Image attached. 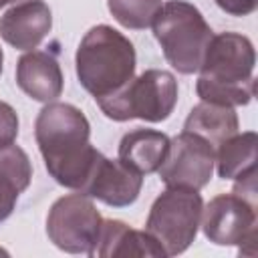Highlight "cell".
<instances>
[{
  "mask_svg": "<svg viewBox=\"0 0 258 258\" xmlns=\"http://www.w3.org/2000/svg\"><path fill=\"white\" fill-rule=\"evenodd\" d=\"M34 137L48 175L56 183L81 191L103 155L89 141L91 125L85 113L71 103L50 101L36 117Z\"/></svg>",
  "mask_w": 258,
  "mask_h": 258,
  "instance_id": "6da1fadb",
  "label": "cell"
},
{
  "mask_svg": "<svg viewBox=\"0 0 258 258\" xmlns=\"http://www.w3.org/2000/svg\"><path fill=\"white\" fill-rule=\"evenodd\" d=\"M254 67L256 52L248 36L238 32L214 34L198 71V97L226 107L248 105L254 97Z\"/></svg>",
  "mask_w": 258,
  "mask_h": 258,
  "instance_id": "7a4b0ae2",
  "label": "cell"
},
{
  "mask_svg": "<svg viewBox=\"0 0 258 258\" xmlns=\"http://www.w3.org/2000/svg\"><path fill=\"white\" fill-rule=\"evenodd\" d=\"M79 83L95 101L123 89L135 75V48L113 26H93L79 42L75 54Z\"/></svg>",
  "mask_w": 258,
  "mask_h": 258,
  "instance_id": "3957f363",
  "label": "cell"
},
{
  "mask_svg": "<svg viewBox=\"0 0 258 258\" xmlns=\"http://www.w3.org/2000/svg\"><path fill=\"white\" fill-rule=\"evenodd\" d=\"M151 26L165 60L177 73L194 75L200 71L214 32L194 4L185 0L165 2Z\"/></svg>",
  "mask_w": 258,
  "mask_h": 258,
  "instance_id": "277c9868",
  "label": "cell"
},
{
  "mask_svg": "<svg viewBox=\"0 0 258 258\" xmlns=\"http://www.w3.org/2000/svg\"><path fill=\"white\" fill-rule=\"evenodd\" d=\"M177 103V81L169 71L149 69L133 77L117 93L99 99L97 105L113 121L143 119L149 123L165 121Z\"/></svg>",
  "mask_w": 258,
  "mask_h": 258,
  "instance_id": "5b68a950",
  "label": "cell"
},
{
  "mask_svg": "<svg viewBox=\"0 0 258 258\" xmlns=\"http://www.w3.org/2000/svg\"><path fill=\"white\" fill-rule=\"evenodd\" d=\"M204 200L198 189L167 187L151 204L145 230L157 240L165 256L181 254L198 236Z\"/></svg>",
  "mask_w": 258,
  "mask_h": 258,
  "instance_id": "8992f818",
  "label": "cell"
},
{
  "mask_svg": "<svg viewBox=\"0 0 258 258\" xmlns=\"http://www.w3.org/2000/svg\"><path fill=\"white\" fill-rule=\"evenodd\" d=\"M103 218L85 194L58 198L46 216V236L62 252L93 256Z\"/></svg>",
  "mask_w": 258,
  "mask_h": 258,
  "instance_id": "52a82bcc",
  "label": "cell"
},
{
  "mask_svg": "<svg viewBox=\"0 0 258 258\" xmlns=\"http://www.w3.org/2000/svg\"><path fill=\"white\" fill-rule=\"evenodd\" d=\"M206 238L218 246H248L246 254H256V204L238 194H220L202 210L200 222Z\"/></svg>",
  "mask_w": 258,
  "mask_h": 258,
  "instance_id": "ba28073f",
  "label": "cell"
},
{
  "mask_svg": "<svg viewBox=\"0 0 258 258\" xmlns=\"http://www.w3.org/2000/svg\"><path fill=\"white\" fill-rule=\"evenodd\" d=\"M216 165V149L200 135L181 131L169 139V147L163 163L159 165V177L167 187L202 189L210 183Z\"/></svg>",
  "mask_w": 258,
  "mask_h": 258,
  "instance_id": "9c48e42d",
  "label": "cell"
},
{
  "mask_svg": "<svg viewBox=\"0 0 258 258\" xmlns=\"http://www.w3.org/2000/svg\"><path fill=\"white\" fill-rule=\"evenodd\" d=\"M141 185V173L127 167L119 159H107L105 155H101L81 194L113 208H125L139 198Z\"/></svg>",
  "mask_w": 258,
  "mask_h": 258,
  "instance_id": "30bf717a",
  "label": "cell"
},
{
  "mask_svg": "<svg viewBox=\"0 0 258 258\" xmlns=\"http://www.w3.org/2000/svg\"><path fill=\"white\" fill-rule=\"evenodd\" d=\"M52 28V12L42 0H24L0 18V36L18 50H34Z\"/></svg>",
  "mask_w": 258,
  "mask_h": 258,
  "instance_id": "8fae6325",
  "label": "cell"
},
{
  "mask_svg": "<svg viewBox=\"0 0 258 258\" xmlns=\"http://www.w3.org/2000/svg\"><path fill=\"white\" fill-rule=\"evenodd\" d=\"M16 83L30 99L50 103L62 93V71L52 54L28 50L18 58Z\"/></svg>",
  "mask_w": 258,
  "mask_h": 258,
  "instance_id": "7c38bea8",
  "label": "cell"
},
{
  "mask_svg": "<svg viewBox=\"0 0 258 258\" xmlns=\"http://www.w3.org/2000/svg\"><path fill=\"white\" fill-rule=\"evenodd\" d=\"M93 256H165L163 248L147 230H135L121 220H103Z\"/></svg>",
  "mask_w": 258,
  "mask_h": 258,
  "instance_id": "4fadbf2b",
  "label": "cell"
},
{
  "mask_svg": "<svg viewBox=\"0 0 258 258\" xmlns=\"http://www.w3.org/2000/svg\"><path fill=\"white\" fill-rule=\"evenodd\" d=\"M169 137L155 129H135L123 135L119 143V161L141 175L153 173L165 159Z\"/></svg>",
  "mask_w": 258,
  "mask_h": 258,
  "instance_id": "5bb4252c",
  "label": "cell"
},
{
  "mask_svg": "<svg viewBox=\"0 0 258 258\" xmlns=\"http://www.w3.org/2000/svg\"><path fill=\"white\" fill-rule=\"evenodd\" d=\"M32 165L26 151L14 143L0 147V222H4L16 202L18 196L30 185Z\"/></svg>",
  "mask_w": 258,
  "mask_h": 258,
  "instance_id": "9a60e30c",
  "label": "cell"
},
{
  "mask_svg": "<svg viewBox=\"0 0 258 258\" xmlns=\"http://www.w3.org/2000/svg\"><path fill=\"white\" fill-rule=\"evenodd\" d=\"M238 125L240 123H238V115H236L234 107L202 101L189 111V115L183 123V131L204 137L216 149L222 141H226L228 137L238 133Z\"/></svg>",
  "mask_w": 258,
  "mask_h": 258,
  "instance_id": "2e32d148",
  "label": "cell"
},
{
  "mask_svg": "<svg viewBox=\"0 0 258 258\" xmlns=\"http://www.w3.org/2000/svg\"><path fill=\"white\" fill-rule=\"evenodd\" d=\"M258 137L254 131L234 133L216 147V169L222 179H236L256 167Z\"/></svg>",
  "mask_w": 258,
  "mask_h": 258,
  "instance_id": "e0dca14e",
  "label": "cell"
},
{
  "mask_svg": "<svg viewBox=\"0 0 258 258\" xmlns=\"http://www.w3.org/2000/svg\"><path fill=\"white\" fill-rule=\"evenodd\" d=\"M113 18L131 30H143L153 24L163 0H107Z\"/></svg>",
  "mask_w": 258,
  "mask_h": 258,
  "instance_id": "ac0fdd59",
  "label": "cell"
},
{
  "mask_svg": "<svg viewBox=\"0 0 258 258\" xmlns=\"http://www.w3.org/2000/svg\"><path fill=\"white\" fill-rule=\"evenodd\" d=\"M16 137H18V115L8 103L0 101V147L14 143Z\"/></svg>",
  "mask_w": 258,
  "mask_h": 258,
  "instance_id": "d6986e66",
  "label": "cell"
},
{
  "mask_svg": "<svg viewBox=\"0 0 258 258\" xmlns=\"http://www.w3.org/2000/svg\"><path fill=\"white\" fill-rule=\"evenodd\" d=\"M224 12L232 16H248L256 10L258 0H214Z\"/></svg>",
  "mask_w": 258,
  "mask_h": 258,
  "instance_id": "ffe728a7",
  "label": "cell"
},
{
  "mask_svg": "<svg viewBox=\"0 0 258 258\" xmlns=\"http://www.w3.org/2000/svg\"><path fill=\"white\" fill-rule=\"evenodd\" d=\"M18 2H24V0H0V8H4L8 4H18Z\"/></svg>",
  "mask_w": 258,
  "mask_h": 258,
  "instance_id": "44dd1931",
  "label": "cell"
},
{
  "mask_svg": "<svg viewBox=\"0 0 258 258\" xmlns=\"http://www.w3.org/2000/svg\"><path fill=\"white\" fill-rule=\"evenodd\" d=\"M2 62H4V54H2V48H0V75H2Z\"/></svg>",
  "mask_w": 258,
  "mask_h": 258,
  "instance_id": "7402d4cb",
  "label": "cell"
},
{
  "mask_svg": "<svg viewBox=\"0 0 258 258\" xmlns=\"http://www.w3.org/2000/svg\"><path fill=\"white\" fill-rule=\"evenodd\" d=\"M0 254H8V252H6V250H2V248H0Z\"/></svg>",
  "mask_w": 258,
  "mask_h": 258,
  "instance_id": "603a6c76",
  "label": "cell"
}]
</instances>
